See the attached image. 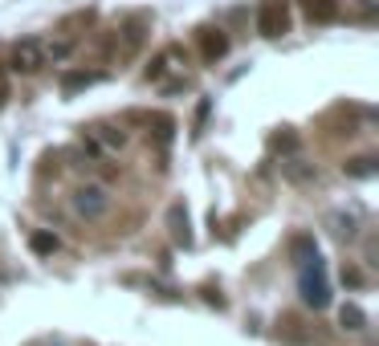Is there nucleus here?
<instances>
[{
    "label": "nucleus",
    "mask_w": 379,
    "mask_h": 346,
    "mask_svg": "<svg viewBox=\"0 0 379 346\" xmlns=\"http://www.w3.org/2000/svg\"><path fill=\"white\" fill-rule=\"evenodd\" d=\"M98 82V74H86V69H69L66 78H62V90L66 94H78V90H86V86Z\"/></svg>",
    "instance_id": "dca6fc26"
},
{
    "label": "nucleus",
    "mask_w": 379,
    "mask_h": 346,
    "mask_svg": "<svg viewBox=\"0 0 379 346\" xmlns=\"http://www.w3.org/2000/svg\"><path fill=\"white\" fill-rule=\"evenodd\" d=\"M151 29V17L147 13H135V17L123 21V57H131V53H139V45H143V37H147Z\"/></svg>",
    "instance_id": "39448f33"
},
{
    "label": "nucleus",
    "mask_w": 379,
    "mask_h": 346,
    "mask_svg": "<svg viewBox=\"0 0 379 346\" xmlns=\"http://www.w3.org/2000/svg\"><path fill=\"white\" fill-rule=\"evenodd\" d=\"M269 147L278 151V155H298V147H302V139H298L294 131H278L273 139H269Z\"/></svg>",
    "instance_id": "f3484780"
},
{
    "label": "nucleus",
    "mask_w": 379,
    "mask_h": 346,
    "mask_svg": "<svg viewBox=\"0 0 379 346\" xmlns=\"http://www.w3.org/2000/svg\"><path fill=\"white\" fill-rule=\"evenodd\" d=\"M200 53H204L208 66L220 62V57L229 53V33H225V29H200Z\"/></svg>",
    "instance_id": "6e6552de"
},
{
    "label": "nucleus",
    "mask_w": 379,
    "mask_h": 346,
    "mask_svg": "<svg viewBox=\"0 0 379 346\" xmlns=\"http://www.w3.org/2000/svg\"><path fill=\"white\" fill-rule=\"evenodd\" d=\"M363 281H367V277H363L355 265H346V269H343V285H351V289H363Z\"/></svg>",
    "instance_id": "5701e85b"
},
{
    "label": "nucleus",
    "mask_w": 379,
    "mask_h": 346,
    "mask_svg": "<svg viewBox=\"0 0 379 346\" xmlns=\"http://www.w3.org/2000/svg\"><path fill=\"white\" fill-rule=\"evenodd\" d=\"M257 33L269 37V41L290 33V0H261V8H257Z\"/></svg>",
    "instance_id": "7ed1b4c3"
},
{
    "label": "nucleus",
    "mask_w": 379,
    "mask_h": 346,
    "mask_svg": "<svg viewBox=\"0 0 379 346\" xmlns=\"http://www.w3.org/2000/svg\"><path fill=\"white\" fill-rule=\"evenodd\" d=\"M69 53H74V41H53V45H45V62H66Z\"/></svg>",
    "instance_id": "aec40b11"
},
{
    "label": "nucleus",
    "mask_w": 379,
    "mask_h": 346,
    "mask_svg": "<svg viewBox=\"0 0 379 346\" xmlns=\"http://www.w3.org/2000/svg\"><path fill=\"white\" fill-rule=\"evenodd\" d=\"M4 102H9V78L0 74V106H4Z\"/></svg>",
    "instance_id": "b1692460"
},
{
    "label": "nucleus",
    "mask_w": 379,
    "mask_h": 346,
    "mask_svg": "<svg viewBox=\"0 0 379 346\" xmlns=\"http://www.w3.org/2000/svg\"><path fill=\"white\" fill-rule=\"evenodd\" d=\"M379 171V159L375 155H359V159H346L343 163V175L346 180H371Z\"/></svg>",
    "instance_id": "9b49d317"
},
{
    "label": "nucleus",
    "mask_w": 379,
    "mask_h": 346,
    "mask_svg": "<svg viewBox=\"0 0 379 346\" xmlns=\"http://www.w3.org/2000/svg\"><path fill=\"white\" fill-rule=\"evenodd\" d=\"M302 8H306V17L314 25H330L339 17V0H302Z\"/></svg>",
    "instance_id": "9d476101"
},
{
    "label": "nucleus",
    "mask_w": 379,
    "mask_h": 346,
    "mask_svg": "<svg viewBox=\"0 0 379 346\" xmlns=\"http://www.w3.org/2000/svg\"><path fill=\"white\" fill-rule=\"evenodd\" d=\"M29 248H33L37 257H53V253H57V248H62V241H57V236H53V232H33V236H29Z\"/></svg>",
    "instance_id": "2eb2a0df"
},
{
    "label": "nucleus",
    "mask_w": 379,
    "mask_h": 346,
    "mask_svg": "<svg viewBox=\"0 0 379 346\" xmlns=\"http://www.w3.org/2000/svg\"><path fill=\"white\" fill-rule=\"evenodd\" d=\"M298 269H302V277H298L302 301H306L310 310H327V306H330V285H327V273H322V261L314 257V261L298 265Z\"/></svg>",
    "instance_id": "f257e3e1"
},
{
    "label": "nucleus",
    "mask_w": 379,
    "mask_h": 346,
    "mask_svg": "<svg viewBox=\"0 0 379 346\" xmlns=\"http://www.w3.org/2000/svg\"><path fill=\"white\" fill-rule=\"evenodd\" d=\"M9 66L17 69V74H37V69L45 66V45L37 41V37H25L13 45V62Z\"/></svg>",
    "instance_id": "20e7f679"
},
{
    "label": "nucleus",
    "mask_w": 379,
    "mask_h": 346,
    "mask_svg": "<svg viewBox=\"0 0 379 346\" xmlns=\"http://www.w3.org/2000/svg\"><path fill=\"white\" fill-rule=\"evenodd\" d=\"M151 127H155V143H171V134H176V118L171 115H155V118H147Z\"/></svg>",
    "instance_id": "a211bd4d"
},
{
    "label": "nucleus",
    "mask_w": 379,
    "mask_h": 346,
    "mask_svg": "<svg viewBox=\"0 0 379 346\" xmlns=\"http://www.w3.org/2000/svg\"><path fill=\"white\" fill-rule=\"evenodd\" d=\"M200 297H204V306H213V310H225V306H229L216 285H200Z\"/></svg>",
    "instance_id": "6ab92c4d"
},
{
    "label": "nucleus",
    "mask_w": 379,
    "mask_h": 346,
    "mask_svg": "<svg viewBox=\"0 0 379 346\" xmlns=\"http://www.w3.org/2000/svg\"><path fill=\"white\" fill-rule=\"evenodd\" d=\"M167 232H171V245L192 248V220H188V208H183V204H171V208H167Z\"/></svg>",
    "instance_id": "0eeeda50"
},
{
    "label": "nucleus",
    "mask_w": 379,
    "mask_h": 346,
    "mask_svg": "<svg viewBox=\"0 0 379 346\" xmlns=\"http://www.w3.org/2000/svg\"><path fill=\"white\" fill-rule=\"evenodd\" d=\"M167 62H171V50H167V53H159V57H155V62L147 66V82H159V78H164Z\"/></svg>",
    "instance_id": "412c9836"
},
{
    "label": "nucleus",
    "mask_w": 379,
    "mask_h": 346,
    "mask_svg": "<svg viewBox=\"0 0 379 346\" xmlns=\"http://www.w3.org/2000/svg\"><path fill=\"white\" fill-rule=\"evenodd\" d=\"M327 229L334 241H355L359 236V220L351 212H327Z\"/></svg>",
    "instance_id": "1a4fd4ad"
},
{
    "label": "nucleus",
    "mask_w": 379,
    "mask_h": 346,
    "mask_svg": "<svg viewBox=\"0 0 379 346\" xmlns=\"http://www.w3.org/2000/svg\"><path fill=\"white\" fill-rule=\"evenodd\" d=\"M339 326L351 330V334H359V330L367 326V313H363L355 301H346V306H339Z\"/></svg>",
    "instance_id": "4468645a"
},
{
    "label": "nucleus",
    "mask_w": 379,
    "mask_h": 346,
    "mask_svg": "<svg viewBox=\"0 0 379 346\" xmlns=\"http://www.w3.org/2000/svg\"><path fill=\"white\" fill-rule=\"evenodd\" d=\"M69 208L82 216V220H102V216L111 212V192L102 183H82V188L69 192Z\"/></svg>",
    "instance_id": "f03ea898"
},
{
    "label": "nucleus",
    "mask_w": 379,
    "mask_h": 346,
    "mask_svg": "<svg viewBox=\"0 0 379 346\" xmlns=\"http://www.w3.org/2000/svg\"><path fill=\"white\" fill-rule=\"evenodd\" d=\"M208 110H213V102L204 98L196 106V131H192V139H200V134H204V122H208Z\"/></svg>",
    "instance_id": "4be33fe9"
},
{
    "label": "nucleus",
    "mask_w": 379,
    "mask_h": 346,
    "mask_svg": "<svg viewBox=\"0 0 379 346\" xmlns=\"http://www.w3.org/2000/svg\"><path fill=\"white\" fill-rule=\"evenodd\" d=\"M281 180L285 183H294V188H306V183L318 180V167L306 163V159H298V155H281Z\"/></svg>",
    "instance_id": "423d86ee"
},
{
    "label": "nucleus",
    "mask_w": 379,
    "mask_h": 346,
    "mask_svg": "<svg viewBox=\"0 0 379 346\" xmlns=\"http://www.w3.org/2000/svg\"><path fill=\"white\" fill-rule=\"evenodd\" d=\"M290 257H294V265H306L318 257V245H314V236H306V232H298L294 241H290Z\"/></svg>",
    "instance_id": "ddd939ff"
},
{
    "label": "nucleus",
    "mask_w": 379,
    "mask_h": 346,
    "mask_svg": "<svg viewBox=\"0 0 379 346\" xmlns=\"http://www.w3.org/2000/svg\"><path fill=\"white\" fill-rule=\"evenodd\" d=\"M90 139H94V143H106V147H115V151H123L127 147V131H123V127H111V122H98V127H90Z\"/></svg>",
    "instance_id": "f8f14e48"
}]
</instances>
